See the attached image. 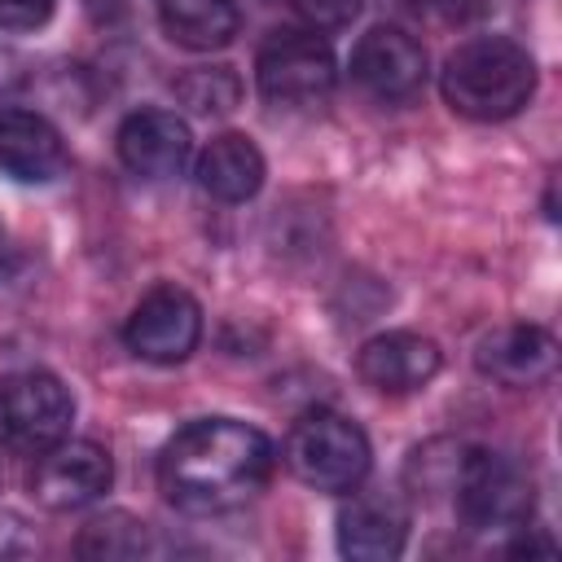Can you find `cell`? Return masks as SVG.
I'll return each instance as SVG.
<instances>
[{
    "label": "cell",
    "instance_id": "2",
    "mask_svg": "<svg viewBox=\"0 0 562 562\" xmlns=\"http://www.w3.org/2000/svg\"><path fill=\"white\" fill-rule=\"evenodd\" d=\"M536 57L509 35L461 40L439 70V92L452 114L474 123H501L527 110L536 97Z\"/></svg>",
    "mask_w": 562,
    "mask_h": 562
},
{
    "label": "cell",
    "instance_id": "14",
    "mask_svg": "<svg viewBox=\"0 0 562 562\" xmlns=\"http://www.w3.org/2000/svg\"><path fill=\"white\" fill-rule=\"evenodd\" d=\"M70 154L61 132L40 114L9 105L0 110V171L18 184H53L66 171Z\"/></svg>",
    "mask_w": 562,
    "mask_h": 562
},
{
    "label": "cell",
    "instance_id": "17",
    "mask_svg": "<svg viewBox=\"0 0 562 562\" xmlns=\"http://www.w3.org/2000/svg\"><path fill=\"white\" fill-rule=\"evenodd\" d=\"M154 549V531L145 518L127 514V509H110V514H97L92 522H83L79 540H75V553L79 558H140Z\"/></svg>",
    "mask_w": 562,
    "mask_h": 562
},
{
    "label": "cell",
    "instance_id": "16",
    "mask_svg": "<svg viewBox=\"0 0 562 562\" xmlns=\"http://www.w3.org/2000/svg\"><path fill=\"white\" fill-rule=\"evenodd\" d=\"M158 22L171 44L189 53H215L233 44L241 26L237 0H158Z\"/></svg>",
    "mask_w": 562,
    "mask_h": 562
},
{
    "label": "cell",
    "instance_id": "7",
    "mask_svg": "<svg viewBox=\"0 0 562 562\" xmlns=\"http://www.w3.org/2000/svg\"><path fill=\"white\" fill-rule=\"evenodd\" d=\"M347 70H351V83L364 97H373L382 105H400V101H413L426 88L430 61H426L422 40H413L408 31L369 26L351 48Z\"/></svg>",
    "mask_w": 562,
    "mask_h": 562
},
{
    "label": "cell",
    "instance_id": "8",
    "mask_svg": "<svg viewBox=\"0 0 562 562\" xmlns=\"http://www.w3.org/2000/svg\"><path fill=\"white\" fill-rule=\"evenodd\" d=\"M123 342L149 364H180L202 342V307L180 285H154L127 316Z\"/></svg>",
    "mask_w": 562,
    "mask_h": 562
},
{
    "label": "cell",
    "instance_id": "20",
    "mask_svg": "<svg viewBox=\"0 0 562 562\" xmlns=\"http://www.w3.org/2000/svg\"><path fill=\"white\" fill-rule=\"evenodd\" d=\"M57 0H0V31H40L48 26Z\"/></svg>",
    "mask_w": 562,
    "mask_h": 562
},
{
    "label": "cell",
    "instance_id": "23",
    "mask_svg": "<svg viewBox=\"0 0 562 562\" xmlns=\"http://www.w3.org/2000/svg\"><path fill=\"white\" fill-rule=\"evenodd\" d=\"M9 268V237H4V224H0V272Z\"/></svg>",
    "mask_w": 562,
    "mask_h": 562
},
{
    "label": "cell",
    "instance_id": "22",
    "mask_svg": "<svg viewBox=\"0 0 562 562\" xmlns=\"http://www.w3.org/2000/svg\"><path fill=\"white\" fill-rule=\"evenodd\" d=\"M26 83V61L13 48H0V92H13Z\"/></svg>",
    "mask_w": 562,
    "mask_h": 562
},
{
    "label": "cell",
    "instance_id": "13",
    "mask_svg": "<svg viewBox=\"0 0 562 562\" xmlns=\"http://www.w3.org/2000/svg\"><path fill=\"white\" fill-rule=\"evenodd\" d=\"M408 544V509L391 492H356L338 509V553L356 562L400 558Z\"/></svg>",
    "mask_w": 562,
    "mask_h": 562
},
{
    "label": "cell",
    "instance_id": "1",
    "mask_svg": "<svg viewBox=\"0 0 562 562\" xmlns=\"http://www.w3.org/2000/svg\"><path fill=\"white\" fill-rule=\"evenodd\" d=\"M272 439L237 417H198L158 452V487L176 509L224 514L246 505L272 479Z\"/></svg>",
    "mask_w": 562,
    "mask_h": 562
},
{
    "label": "cell",
    "instance_id": "3",
    "mask_svg": "<svg viewBox=\"0 0 562 562\" xmlns=\"http://www.w3.org/2000/svg\"><path fill=\"white\" fill-rule=\"evenodd\" d=\"M281 461L299 483L316 492H351L364 483L373 452H369L364 430L351 417L334 408H307L290 426L281 443Z\"/></svg>",
    "mask_w": 562,
    "mask_h": 562
},
{
    "label": "cell",
    "instance_id": "4",
    "mask_svg": "<svg viewBox=\"0 0 562 562\" xmlns=\"http://www.w3.org/2000/svg\"><path fill=\"white\" fill-rule=\"evenodd\" d=\"M457 518L470 531H518L536 514L531 474L496 448H461L452 470Z\"/></svg>",
    "mask_w": 562,
    "mask_h": 562
},
{
    "label": "cell",
    "instance_id": "15",
    "mask_svg": "<svg viewBox=\"0 0 562 562\" xmlns=\"http://www.w3.org/2000/svg\"><path fill=\"white\" fill-rule=\"evenodd\" d=\"M193 176H198L202 193H211L215 202H250L263 189L268 162L246 132H220L198 154Z\"/></svg>",
    "mask_w": 562,
    "mask_h": 562
},
{
    "label": "cell",
    "instance_id": "19",
    "mask_svg": "<svg viewBox=\"0 0 562 562\" xmlns=\"http://www.w3.org/2000/svg\"><path fill=\"white\" fill-rule=\"evenodd\" d=\"M364 0H294V9L312 22V31H338L360 13Z\"/></svg>",
    "mask_w": 562,
    "mask_h": 562
},
{
    "label": "cell",
    "instance_id": "12",
    "mask_svg": "<svg viewBox=\"0 0 562 562\" xmlns=\"http://www.w3.org/2000/svg\"><path fill=\"white\" fill-rule=\"evenodd\" d=\"M443 364V351L435 338L413 334V329H386L373 334L360 351H356V373L364 386L382 391V395H413L422 391Z\"/></svg>",
    "mask_w": 562,
    "mask_h": 562
},
{
    "label": "cell",
    "instance_id": "21",
    "mask_svg": "<svg viewBox=\"0 0 562 562\" xmlns=\"http://www.w3.org/2000/svg\"><path fill=\"white\" fill-rule=\"evenodd\" d=\"M83 4H88V18L97 26H119L136 13V0H83Z\"/></svg>",
    "mask_w": 562,
    "mask_h": 562
},
{
    "label": "cell",
    "instance_id": "24",
    "mask_svg": "<svg viewBox=\"0 0 562 562\" xmlns=\"http://www.w3.org/2000/svg\"><path fill=\"white\" fill-rule=\"evenodd\" d=\"M391 4H400V9H413V13H422V9H426V0H391Z\"/></svg>",
    "mask_w": 562,
    "mask_h": 562
},
{
    "label": "cell",
    "instance_id": "9",
    "mask_svg": "<svg viewBox=\"0 0 562 562\" xmlns=\"http://www.w3.org/2000/svg\"><path fill=\"white\" fill-rule=\"evenodd\" d=\"M114 483V461L101 443L92 439H61L53 448H44L31 465V496L44 509H83L92 501H101Z\"/></svg>",
    "mask_w": 562,
    "mask_h": 562
},
{
    "label": "cell",
    "instance_id": "6",
    "mask_svg": "<svg viewBox=\"0 0 562 562\" xmlns=\"http://www.w3.org/2000/svg\"><path fill=\"white\" fill-rule=\"evenodd\" d=\"M75 422V395L57 373L22 369L0 378V448L40 457L61 443Z\"/></svg>",
    "mask_w": 562,
    "mask_h": 562
},
{
    "label": "cell",
    "instance_id": "10",
    "mask_svg": "<svg viewBox=\"0 0 562 562\" xmlns=\"http://www.w3.org/2000/svg\"><path fill=\"white\" fill-rule=\"evenodd\" d=\"M119 158L132 176L140 180H171L189 167L193 158V136H189V123L176 114V110H132L123 123H119Z\"/></svg>",
    "mask_w": 562,
    "mask_h": 562
},
{
    "label": "cell",
    "instance_id": "5",
    "mask_svg": "<svg viewBox=\"0 0 562 562\" xmlns=\"http://www.w3.org/2000/svg\"><path fill=\"white\" fill-rule=\"evenodd\" d=\"M334 83H338V61L316 31L281 26L255 53V88L272 110H290V114L316 110L329 101Z\"/></svg>",
    "mask_w": 562,
    "mask_h": 562
},
{
    "label": "cell",
    "instance_id": "18",
    "mask_svg": "<svg viewBox=\"0 0 562 562\" xmlns=\"http://www.w3.org/2000/svg\"><path fill=\"white\" fill-rule=\"evenodd\" d=\"M176 101L189 114L220 119V114H233L241 105V79L233 66H193L176 79Z\"/></svg>",
    "mask_w": 562,
    "mask_h": 562
},
{
    "label": "cell",
    "instance_id": "11",
    "mask_svg": "<svg viewBox=\"0 0 562 562\" xmlns=\"http://www.w3.org/2000/svg\"><path fill=\"white\" fill-rule=\"evenodd\" d=\"M474 364H479L483 378H492L509 391H531V386H544L558 373V338L544 325L514 321V325L492 329L479 342Z\"/></svg>",
    "mask_w": 562,
    "mask_h": 562
}]
</instances>
